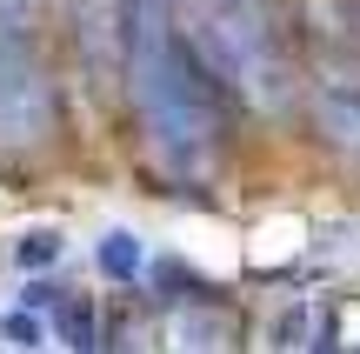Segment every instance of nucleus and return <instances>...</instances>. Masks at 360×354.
<instances>
[{"label":"nucleus","mask_w":360,"mask_h":354,"mask_svg":"<svg viewBox=\"0 0 360 354\" xmlns=\"http://www.w3.org/2000/svg\"><path fill=\"white\" fill-rule=\"evenodd\" d=\"M127 87H134V114H141L147 154L160 174L174 181H220L227 167V80L187 47V34L167 20V0L141 13V34L127 53Z\"/></svg>","instance_id":"nucleus-1"},{"label":"nucleus","mask_w":360,"mask_h":354,"mask_svg":"<svg viewBox=\"0 0 360 354\" xmlns=\"http://www.w3.org/2000/svg\"><path fill=\"white\" fill-rule=\"evenodd\" d=\"M174 27L240 101L287 107L294 61H287L281 7L274 0H174Z\"/></svg>","instance_id":"nucleus-2"},{"label":"nucleus","mask_w":360,"mask_h":354,"mask_svg":"<svg viewBox=\"0 0 360 354\" xmlns=\"http://www.w3.org/2000/svg\"><path fill=\"white\" fill-rule=\"evenodd\" d=\"M60 127V94L20 13H0V154H27Z\"/></svg>","instance_id":"nucleus-3"},{"label":"nucleus","mask_w":360,"mask_h":354,"mask_svg":"<svg viewBox=\"0 0 360 354\" xmlns=\"http://www.w3.org/2000/svg\"><path fill=\"white\" fill-rule=\"evenodd\" d=\"M314 127L327 147L360 160V67H327L314 80Z\"/></svg>","instance_id":"nucleus-4"},{"label":"nucleus","mask_w":360,"mask_h":354,"mask_svg":"<svg viewBox=\"0 0 360 354\" xmlns=\"http://www.w3.org/2000/svg\"><path fill=\"white\" fill-rule=\"evenodd\" d=\"M167 334H174V348H233L240 321H233V308H214V294H193L167 315Z\"/></svg>","instance_id":"nucleus-5"},{"label":"nucleus","mask_w":360,"mask_h":354,"mask_svg":"<svg viewBox=\"0 0 360 354\" xmlns=\"http://www.w3.org/2000/svg\"><path fill=\"white\" fill-rule=\"evenodd\" d=\"M94 261H101V274L114 281V288H134V281L147 274V254H141V234H134V227H107Z\"/></svg>","instance_id":"nucleus-6"},{"label":"nucleus","mask_w":360,"mask_h":354,"mask_svg":"<svg viewBox=\"0 0 360 354\" xmlns=\"http://www.w3.org/2000/svg\"><path fill=\"white\" fill-rule=\"evenodd\" d=\"M274 348H334V315L321 301H300L274 321Z\"/></svg>","instance_id":"nucleus-7"},{"label":"nucleus","mask_w":360,"mask_h":354,"mask_svg":"<svg viewBox=\"0 0 360 354\" xmlns=\"http://www.w3.org/2000/svg\"><path fill=\"white\" fill-rule=\"evenodd\" d=\"M47 328H53V341H67V348H101V328H94V308L80 301L74 288H67L60 301L47 308Z\"/></svg>","instance_id":"nucleus-8"},{"label":"nucleus","mask_w":360,"mask_h":354,"mask_svg":"<svg viewBox=\"0 0 360 354\" xmlns=\"http://www.w3.org/2000/svg\"><path fill=\"white\" fill-rule=\"evenodd\" d=\"M147 281H154V301L160 308H180V301H193V294H214L200 274H193L187 261H174V254H160V261H147Z\"/></svg>","instance_id":"nucleus-9"},{"label":"nucleus","mask_w":360,"mask_h":354,"mask_svg":"<svg viewBox=\"0 0 360 354\" xmlns=\"http://www.w3.org/2000/svg\"><path fill=\"white\" fill-rule=\"evenodd\" d=\"M60 254H67V234H60V227H27V234L13 241V261H20L27 274H47V267H60Z\"/></svg>","instance_id":"nucleus-10"},{"label":"nucleus","mask_w":360,"mask_h":354,"mask_svg":"<svg viewBox=\"0 0 360 354\" xmlns=\"http://www.w3.org/2000/svg\"><path fill=\"white\" fill-rule=\"evenodd\" d=\"M47 334H53V328H47V321H40V315H34V308H27V301L0 315V341H7V348H40V341H47Z\"/></svg>","instance_id":"nucleus-11"},{"label":"nucleus","mask_w":360,"mask_h":354,"mask_svg":"<svg viewBox=\"0 0 360 354\" xmlns=\"http://www.w3.org/2000/svg\"><path fill=\"white\" fill-rule=\"evenodd\" d=\"M34 7H40V0H0V13H20V20H27Z\"/></svg>","instance_id":"nucleus-12"}]
</instances>
